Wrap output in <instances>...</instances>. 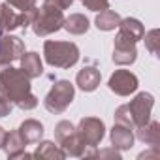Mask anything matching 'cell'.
<instances>
[{"mask_svg": "<svg viewBox=\"0 0 160 160\" xmlns=\"http://www.w3.org/2000/svg\"><path fill=\"white\" fill-rule=\"evenodd\" d=\"M109 139H111V145H113L117 151H128V149L134 147L136 136H134L132 128L115 122L113 128H111V132H109Z\"/></svg>", "mask_w": 160, "mask_h": 160, "instance_id": "cell-11", "label": "cell"}, {"mask_svg": "<svg viewBox=\"0 0 160 160\" xmlns=\"http://www.w3.org/2000/svg\"><path fill=\"white\" fill-rule=\"evenodd\" d=\"M25 53V42L19 36H0V68L21 58Z\"/></svg>", "mask_w": 160, "mask_h": 160, "instance_id": "cell-10", "label": "cell"}, {"mask_svg": "<svg viewBox=\"0 0 160 160\" xmlns=\"http://www.w3.org/2000/svg\"><path fill=\"white\" fill-rule=\"evenodd\" d=\"M34 15H36V8L17 13L10 4H0V30L12 32L15 28H27L32 25Z\"/></svg>", "mask_w": 160, "mask_h": 160, "instance_id": "cell-6", "label": "cell"}, {"mask_svg": "<svg viewBox=\"0 0 160 160\" xmlns=\"http://www.w3.org/2000/svg\"><path fill=\"white\" fill-rule=\"evenodd\" d=\"M96 156H111L115 160H121V152L113 147V149H102V151H96Z\"/></svg>", "mask_w": 160, "mask_h": 160, "instance_id": "cell-27", "label": "cell"}, {"mask_svg": "<svg viewBox=\"0 0 160 160\" xmlns=\"http://www.w3.org/2000/svg\"><path fill=\"white\" fill-rule=\"evenodd\" d=\"M113 117H115V122H117V124H124V126H128V128H134L132 115H130V109H128L126 104H124V106H119Z\"/></svg>", "mask_w": 160, "mask_h": 160, "instance_id": "cell-22", "label": "cell"}, {"mask_svg": "<svg viewBox=\"0 0 160 160\" xmlns=\"http://www.w3.org/2000/svg\"><path fill=\"white\" fill-rule=\"evenodd\" d=\"M25 147H27V143L23 141V138H21V134H19L17 130L6 134V139H4L2 149L6 151V154H8L10 158H15L21 151H25Z\"/></svg>", "mask_w": 160, "mask_h": 160, "instance_id": "cell-20", "label": "cell"}, {"mask_svg": "<svg viewBox=\"0 0 160 160\" xmlns=\"http://www.w3.org/2000/svg\"><path fill=\"white\" fill-rule=\"evenodd\" d=\"M73 96H75V89L73 85L68 81V79H60V81H57L49 92L45 94L43 98V106L49 113L53 115H60L68 109V106L73 102Z\"/></svg>", "mask_w": 160, "mask_h": 160, "instance_id": "cell-4", "label": "cell"}, {"mask_svg": "<svg viewBox=\"0 0 160 160\" xmlns=\"http://www.w3.org/2000/svg\"><path fill=\"white\" fill-rule=\"evenodd\" d=\"M0 36H2V30H0Z\"/></svg>", "mask_w": 160, "mask_h": 160, "instance_id": "cell-31", "label": "cell"}, {"mask_svg": "<svg viewBox=\"0 0 160 160\" xmlns=\"http://www.w3.org/2000/svg\"><path fill=\"white\" fill-rule=\"evenodd\" d=\"M108 87L117 96H130L132 92L138 91L139 81H138L136 73H132L130 70H115L108 81Z\"/></svg>", "mask_w": 160, "mask_h": 160, "instance_id": "cell-9", "label": "cell"}, {"mask_svg": "<svg viewBox=\"0 0 160 160\" xmlns=\"http://www.w3.org/2000/svg\"><path fill=\"white\" fill-rule=\"evenodd\" d=\"M119 23H121V15H119L117 12L109 10V8L104 10V12H98V15H96V19H94L96 28H98V30H104V32L115 30V28L119 27Z\"/></svg>", "mask_w": 160, "mask_h": 160, "instance_id": "cell-17", "label": "cell"}, {"mask_svg": "<svg viewBox=\"0 0 160 160\" xmlns=\"http://www.w3.org/2000/svg\"><path fill=\"white\" fill-rule=\"evenodd\" d=\"M75 130L87 149H96L106 136V124L98 117H83Z\"/></svg>", "mask_w": 160, "mask_h": 160, "instance_id": "cell-5", "label": "cell"}, {"mask_svg": "<svg viewBox=\"0 0 160 160\" xmlns=\"http://www.w3.org/2000/svg\"><path fill=\"white\" fill-rule=\"evenodd\" d=\"M138 58V49H136V42L122 34L117 32L115 36V43H113V62L119 66H130L134 64Z\"/></svg>", "mask_w": 160, "mask_h": 160, "instance_id": "cell-8", "label": "cell"}, {"mask_svg": "<svg viewBox=\"0 0 160 160\" xmlns=\"http://www.w3.org/2000/svg\"><path fill=\"white\" fill-rule=\"evenodd\" d=\"M17 132L21 134V138H23V141L27 145L38 143L43 138V124L40 121H36V119H27V121L21 122V126L17 128Z\"/></svg>", "mask_w": 160, "mask_h": 160, "instance_id": "cell-14", "label": "cell"}, {"mask_svg": "<svg viewBox=\"0 0 160 160\" xmlns=\"http://www.w3.org/2000/svg\"><path fill=\"white\" fill-rule=\"evenodd\" d=\"M34 156H38V158H49V160H62V158H66V152L60 149L58 143L55 145L53 141H38Z\"/></svg>", "mask_w": 160, "mask_h": 160, "instance_id": "cell-19", "label": "cell"}, {"mask_svg": "<svg viewBox=\"0 0 160 160\" xmlns=\"http://www.w3.org/2000/svg\"><path fill=\"white\" fill-rule=\"evenodd\" d=\"M0 94L23 111H30L38 106V98L32 94L30 77L12 64L0 68Z\"/></svg>", "mask_w": 160, "mask_h": 160, "instance_id": "cell-1", "label": "cell"}, {"mask_svg": "<svg viewBox=\"0 0 160 160\" xmlns=\"http://www.w3.org/2000/svg\"><path fill=\"white\" fill-rule=\"evenodd\" d=\"M81 2L91 12H104L109 8V0H81Z\"/></svg>", "mask_w": 160, "mask_h": 160, "instance_id": "cell-24", "label": "cell"}, {"mask_svg": "<svg viewBox=\"0 0 160 160\" xmlns=\"http://www.w3.org/2000/svg\"><path fill=\"white\" fill-rule=\"evenodd\" d=\"M47 2H51L53 6H57L58 10H62V12H64V10H68V8L75 2V0H47Z\"/></svg>", "mask_w": 160, "mask_h": 160, "instance_id": "cell-28", "label": "cell"}, {"mask_svg": "<svg viewBox=\"0 0 160 160\" xmlns=\"http://www.w3.org/2000/svg\"><path fill=\"white\" fill-rule=\"evenodd\" d=\"M75 132V126L70 122V121H58L57 126H55V139L57 143H62L66 138H70L72 134Z\"/></svg>", "mask_w": 160, "mask_h": 160, "instance_id": "cell-21", "label": "cell"}, {"mask_svg": "<svg viewBox=\"0 0 160 160\" xmlns=\"http://www.w3.org/2000/svg\"><path fill=\"white\" fill-rule=\"evenodd\" d=\"M102 81V75H100V70H96L94 66H85L83 70L77 72V77H75V85L81 89L83 92H92L98 89Z\"/></svg>", "mask_w": 160, "mask_h": 160, "instance_id": "cell-12", "label": "cell"}, {"mask_svg": "<svg viewBox=\"0 0 160 160\" xmlns=\"http://www.w3.org/2000/svg\"><path fill=\"white\" fill-rule=\"evenodd\" d=\"M138 158H139V160H143V158H160V151L152 147V151H145V152H141Z\"/></svg>", "mask_w": 160, "mask_h": 160, "instance_id": "cell-29", "label": "cell"}, {"mask_svg": "<svg viewBox=\"0 0 160 160\" xmlns=\"http://www.w3.org/2000/svg\"><path fill=\"white\" fill-rule=\"evenodd\" d=\"M19 60H21V70L25 72L27 77L36 79V77H40L43 73V62H42V58H40L38 53H34V51L23 53Z\"/></svg>", "mask_w": 160, "mask_h": 160, "instance_id": "cell-15", "label": "cell"}, {"mask_svg": "<svg viewBox=\"0 0 160 160\" xmlns=\"http://www.w3.org/2000/svg\"><path fill=\"white\" fill-rule=\"evenodd\" d=\"M43 58L53 68L68 70V68L77 64V60H79V47L73 42L47 40L43 43Z\"/></svg>", "mask_w": 160, "mask_h": 160, "instance_id": "cell-2", "label": "cell"}, {"mask_svg": "<svg viewBox=\"0 0 160 160\" xmlns=\"http://www.w3.org/2000/svg\"><path fill=\"white\" fill-rule=\"evenodd\" d=\"M6 134H8V132H6V130H4L2 126H0V149H2V145H4V139H6Z\"/></svg>", "mask_w": 160, "mask_h": 160, "instance_id": "cell-30", "label": "cell"}, {"mask_svg": "<svg viewBox=\"0 0 160 160\" xmlns=\"http://www.w3.org/2000/svg\"><path fill=\"white\" fill-rule=\"evenodd\" d=\"M89 19L83 15V13H72V15H68V17H64V25H62V28L66 30V32H70V34H73V36H81V34H85L87 30H89Z\"/></svg>", "mask_w": 160, "mask_h": 160, "instance_id": "cell-16", "label": "cell"}, {"mask_svg": "<svg viewBox=\"0 0 160 160\" xmlns=\"http://www.w3.org/2000/svg\"><path fill=\"white\" fill-rule=\"evenodd\" d=\"M126 106L130 109L134 128H138V126H141V124L151 121V111H152V106H154V96L151 92H139Z\"/></svg>", "mask_w": 160, "mask_h": 160, "instance_id": "cell-7", "label": "cell"}, {"mask_svg": "<svg viewBox=\"0 0 160 160\" xmlns=\"http://www.w3.org/2000/svg\"><path fill=\"white\" fill-rule=\"evenodd\" d=\"M6 4H10L12 8L19 12H27V10L36 8V0H6Z\"/></svg>", "mask_w": 160, "mask_h": 160, "instance_id": "cell-25", "label": "cell"}, {"mask_svg": "<svg viewBox=\"0 0 160 160\" xmlns=\"http://www.w3.org/2000/svg\"><path fill=\"white\" fill-rule=\"evenodd\" d=\"M119 32H122V34H126V36H130L136 43L139 42V40H143V34H145V28H143V25H141V21H138V19H134V17H126V19H121V23H119Z\"/></svg>", "mask_w": 160, "mask_h": 160, "instance_id": "cell-18", "label": "cell"}, {"mask_svg": "<svg viewBox=\"0 0 160 160\" xmlns=\"http://www.w3.org/2000/svg\"><path fill=\"white\" fill-rule=\"evenodd\" d=\"M158 36H160L158 28H152V30H149L147 34H143V38H145V45H147V49H149L151 55H156V53H158V42H160Z\"/></svg>", "mask_w": 160, "mask_h": 160, "instance_id": "cell-23", "label": "cell"}, {"mask_svg": "<svg viewBox=\"0 0 160 160\" xmlns=\"http://www.w3.org/2000/svg\"><path fill=\"white\" fill-rule=\"evenodd\" d=\"M12 109H13V104H12L6 96L0 94V119H2V117H8V115L12 113Z\"/></svg>", "mask_w": 160, "mask_h": 160, "instance_id": "cell-26", "label": "cell"}, {"mask_svg": "<svg viewBox=\"0 0 160 160\" xmlns=\"http://www.w3.org/2000/svg\"><path fill=\"white\" fill-rule=\"evenodd\" d=\"M136 138H138L141 143L149 145L151 149H152V147L158 149V145H160V122H156V121L151 119L149 122L138 126V128H136Z\"/></svg>", "mask_w": 160, "mask_h": 160, "instance_id": "cell-13", "label": "cell"}, {"mask_svg": "<svg viewBox=\"0 0 160 160\" xmlns=\"http://www.w3.org/2000/svg\"><path fill=\"white\" fill-rule=\"evenodd\" d=\"M62 25H64V12L45 0L42 8H36V15L30 27L36 36H49L53 32H58Z\"/></svg>", "mask_w": 160, "mask_h": 160, "instance_id": "cell-3", "label": "cell"}]
</instances>
